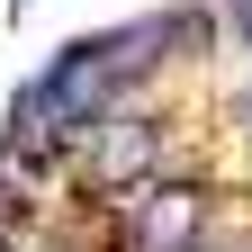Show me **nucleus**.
<instances>
[{"instance_id":"obj_1","label":"nucleus","mask_w":252,"mask_h":252,"mask_svg":"<svg viewBox=\"0 0 252 252\" xmlns=\"http://www.w3.org/2000/svg\"><path fill=\"white\" fill-rule=\"evenodd\" d=\"M153 153H162V135H153L144 117H90V126H72V171H81L90 189H126V180H144Z\"/></svg>"},{"instance_id":"obj_2","label":"nucleus","mask_w":252,"mask_h":252,"mask_svg":"<svg viewBox=\"0 0 252 252\" xmlns=\"http://www.w3.org/2000/svg\"><path fill=\"white\" fill-rule=\"evenodd\" d=\"M198 225H207V189H198V180H162V189L135 207V252H189Z\"/></svg>"},{"instance_id":"obj_3","label":"nucleus","mask_w":252,"mask_h":252,"mask_svg":"<svg viewBox=\"0 0 252 252\" xmlns=\"http://www.w3.org/2000/svg\"><path fill=\"white\" fill-rule=\"evenodd\" d=\"M234 27H243V36H252V0H234Z\"/></svg>"},{"instance_id":"obj_4","label":"nucleus","mask_w":252,"mask_h":252,"mask_svg":"<svg viewBox=\"0 0 252 252\" xmlns=\"http://www.w3.org/2000/svg\"><path fill=\"white\" fill-rule=\"evenodd\" d=\"M0 252H9V216H0Z\"/></svg>"}]
</instances>
